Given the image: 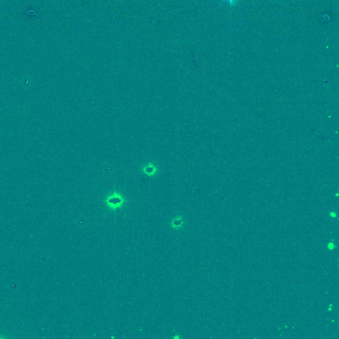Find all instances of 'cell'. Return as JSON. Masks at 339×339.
<instances>
[{"label": "cell", "mask_w": 339, "mask_h": 339, "mask_svg": "<svg viewBox=\"0 0 339 339\" xmlns=\"http://www.w3.org/2000/svg\"><path fill=\"white\" fill-rule=\"evenodd\" d=\"M125 201H126L119 195L113 194L108 197L107 200H105V203L109 208L113 210H116L117 209L121 207L125 203Z\"/></svg>", "instance_id": "obj_1"}, {"label": "cell", "mask_w": 339, "mask_h": 339, "mask_svg": "<svg viewBox=\"0 0 339 339\" xmlns=\"http://www.w3.org/2000/svg\"><path fill=\"white\" fill-rule=\"evenodd\" d=\"M182 223H183V221H182V218L177 217L173 219L172 222V225L174 228H180L182 226Z\"/></svg>", "instance_id": "obj_2"}, {"label": "cell", "mask_w": 339, "mask_h": 339, "mask_svg": "<svg viewBox=\"0 0 339 339\" xmlns=\"http://www.w3.org/2000/svg\"><path fill=\"white\" fill-rule=\"evenodd\" d=\"M226 1H227L228 3H230V6H232L235 5V3H236V1H238V0H226Z\"/></svg>", "instance_id": "obj_3"}, {"label": "cell", "mask_w": 339, "mask_h": 339, "mask_svg": "<svg viewBox=\"0 0 339 339\" xmlns=\"http://www.w3.org/2000/svg\"><path fill=\"white\" fill-rule=\"evenodd\" d=\"M334 244H332V243H329V244H328V249H329L330 250H332V249H334Z\"/></svg>", "instance_id": "obj_4"}, {"label": "cell", "mask_w": 339, "mask_h": 339, "mask_svg": "<svg viewBox=\"0 0 339 339\" xmlns=\"http://www.w3.org/2000/svg\"><path fill=\"white\" fill-rule=\"evenodd\" d=\"M330 215L332 217H336V214L334 213H330Z\"/></svg>", "instance_id": "obj_5"}]
</instances>
